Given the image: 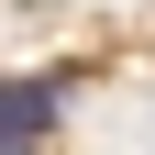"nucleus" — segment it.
I'll return each mask as SVG.
<instances>
[{
    "label": "nucleus",
    "mask_w": 155,
    "mask_h": 155,
    "mask_svg": "<svg viewBox=\"0 0 155 155\" xmlns=\"http://www.w3.org/2000/svg\"><path fill=\"white\" fill-rule=\"evenodd\" d=\"M55 100H67L55 78H0V155L11 144H45L55 133Z\"/></svg>",
    "instance_id": "nucleus-1"
}]
</instances>
